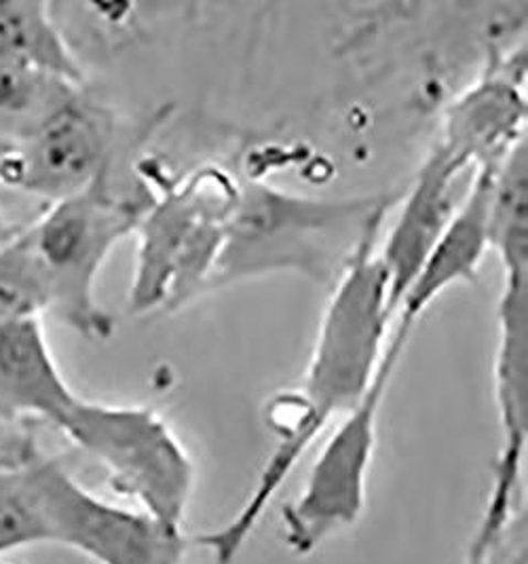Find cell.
I'll list each match as a JSON object with an SVG mask.
<instances>
[{
    "instance_id": "13",
    "label": "cell",
    "mask_w": 528,
    "mask_h": 564,
    "mask_svg": "<svg viewBox=\"0 0 528 564\" xmlns=\"http://www.w3.org/2000/svg\"><path fill=\"white\" fill-rule=\"evenodd\" d=\"M495 165L474 172L453 220L406 290L394 319L414 328L425 311L454 283L472 282L476 278L479 262L488 252V197Z\"/></svg>"
},
{
    "instance_id": "5",
    "label": "cell",
    "mask_w": 528,
    "mask_h": 564,
    "mask_svg": "<svg viewBox=\"0 0 528 564\" xmlns=\"http://www.w3.org/2000/svg\"><path fill=\"white\" fill-rule=\"evenodd\" d=\"M57 430L100 463L112 490L182 533L197 467L159 412L80 398Z\"/></svg>"
},
{
    "instance_id": "20",
    "label": "cell",
    "mask_w": 528,
    "mask_h": 564,
    "mask_svg": "<svg viewBox=\"0 0 528 564\" xmlns=\"http://www.w3.org/2000/svg\"><path fill=\"white\" fill-rule=\"evenodd\" d=\"M2 149H4V142H0V153H2ZM0 191H2V184H0ZM4 232L7 231H2V229H0V237H2Z\"/></svg>"
},
{
    "instance_id": "2",
    "label": "cell",
    "mask_w": 528,
    "mask_h": 564,
    "mask_svg": "<svg viewBox=\"0 0 528 564\" xmlns=\"http://www.w3.org/2000/svg\"><path fill=\"white\" fill-rule=\"evenodd\" d=\"M389 197L311 199L241 182L209 292L269 273L334 285L366 239L382 231Z\"/></svg>"
},
{
    "instance_id": "16",
    "label": "cell",
    "mask_w": 528,
    "mask_h": 564,
    "mask_svg": "<svg viewBox=\"0 0 528 564\" xmlns=\"http://www.w3.org/2000/svg\"><path fill=\"white\" fill-rule=\"evenodd\" d=\"M36 455L32 444H24L13 463L0 467V556L51 543Z\"/></svg>"
},
{
    "instance_id": "1",
    "label": "cell",
    "mask_w": 528,
    "mask_h": 564,
    "mask_svg": "<svg viewBox=\"0 0 528 564\" xmlns=\"http://www.w3.org/2000/svg\"><path fill=\"white\" fill-rule=\"evenodd\" d=\"M373 235L330 288L326 311L301 387L276 395L265 411L277 444L239 508L248 522L262 520L279 488L327 427L364 398L377 375L394 313L389 280Z\"/></svg>"
},
{
    "instance_id": "3",
    "label": "cell",
    "mask_w": 528,
    "mask_h": 564,
    "mask_svg": "<svg viewBox=\"0 0 528 564\" xmlns=\"http://www.w3.org/2000/svg\"><path fill=\"white\" fill-rule=\"evenodd\" d=\"M136 167L152 186L133 232L138 258L127 301L131 313L142 315L180 308L209 292L241 182L218 165L182 180L165 178L149 161Z\"/></svg>"
},
{
    "instance_id": "17",
    "label": "cell",
    "mask_w": 528,
    "mask_h": 564,
    "mask_svg": "<svg viewBox=\"0 0 528 564\" xmlns=\"http://www.w3.org/2000/svg\"><path fill=\"white\" fill-rule=\"evenodd\" d=\"M83 87L0 62V142H18Z\"/></svg>"
},
{
    "instance_id": "7",
    "label": "cell",
    "mask_w": 528,
    "mask_h": 564,
    "mask_svg": "<svg viewBox=\"0 0 528 564\" xmlns=\"http://www.w3.org/2000/svg\"><path fill=\"white\" fill-rule=\"evenodd\" d=\"M115 154V112L80 89L24 140L4 142L0 184L51 206L110 178Z\"/></svg>"
},
{
    "instance_id": "14",
    "label": "cell",
    "mask_w": 528,
    "mask_h": 564,
    "mask_svg": "<svg viewBox=\"0 0 528 564\" xmlns=\"http://www.w3.org/2000/svg\"><path fill=\"white\" fill-rule=\"evenodd\" d=\"M51 11L50 2L0 0V62L83 87V64Z\"/></svg>"
},
{
    "instance_id": "12",
    "label": "cell",
    "mask_w": 528,
    "mask_h": 564,
    "mask_svg": "<svg viewBox=\"0 0 528 564\" xmlns=\"http://www.w3.org/2000/svg\"><path fill=\"white\" fill-rule=\"evenodd\" d=\"M78 400L51 351L43 319L0 326V421L60 427Z\"/></svg>"
},
{
    "instance_id": "4",
    "label": "cell",
    "mask_w": 528,
    "mask_h": 564,
    "mask_svg": "<svg viewBox=\"0 0 528 564\" xmlns=\"http://www.w3.org/2000/svg\"><path fill=\"white\" fill-rule=\"evenodd\" d=\"M136 172L140 178L129 191H115L112 178L104 180L51 204L24 227L47 285V313L87 340H106L115 333V319L101 307L96 290L101 267L136 232L151 204V182L138 167Z\"/></svg>"
},
{
    "instance_id": "10",
    "label": "cell",
    "mask_w": 528,
    "mask_h": 564,
    "mask_svg": "<svg viewBox=\"0 0 528 564\" xmlns=\"http://www.w3.org/2000/svg\"><path fill=\"white\" fill-rule=\"evenodd\" d=\"M495 404L502 427V451L493 469L488 501H520L528 440V275H504L497 305Z\"/></svg>"
},
{
    "instance_id": "18",
    "label": "cell",
    "mask_w": 528,
    "mask_h": 564,
    "mask_svg": "<svg viewBox=\"0 0 528 564\" xmlns=\"http://www.w3.org/2000/svg\"><path fill=\"white\" fill-rule=\"evenodd\" d=\"M50 308L47 285L30 250L24 227L0 237V326L43 317Z\"/></svg>"
},
{
    "instance_id": "8",
    "label": "cell",
    "mask_w": 528,
    "mask_h": 564,
    "mask_svg": "<svg viewBox=\"0 0 528 564\" xmlns=\"http://www.w3.org/2000/svg\"><path fill=\"white\" fill-rule=\"evenodd\" d=\"M50 518L51 543L66 545L98 564H184L182 533L138 508L106 501L83 487L57 459L36 455Z\"/></svg>"
},
{
    "instance_id": "6",
    "label": "cell",
    "mask_w": 528,
    "mask_h": 564,
    "mask_svg": "<svg viewBox=\"0 0 528 564\" xmlns=\"http://www.w3.org/2000/svg\"><path fill=\"white\" fill-rule=\"evenodd\" d=\"M412 330L400 322L391 324L375 379L352 411L336 421L304 478L301 495L283 508L281 538L297 556L313 554L364 516L377 451L378 416Z\"/></svg>"
},
{
    "instance_id": "9",
    "label": "cell",
    "mask_w": 528,
    "mask_h": 564,
    "mask_svg": "<svg viewBox=\"0 0 528 564\" xmlns=\"http://www.w3.org/2000/svg\"><path fill=\"white\" fill-rule=\"evenodd\" d=\"M527 138V53L525 47L491 53L486 70L446 106L440 140L463 172L495 165Z\"/></svg>"
},
{
    "instance_id": "11",
    "label": "cell",
    "mask_w": 528,
    "mask_h": 564,
    "mask_svg": "<svg viewBox=\"0 0 528 564\" xmlns=\"http://www.w3.org/2000/svg\"><path fill=\"white\" fill-rule=\"evenodd\" d=\"M463 174L453 159L433 144L403 195L400 214L385 243L377 248L378 260L389 280V307L394 317L421 264L453 220L465 195H456V184Z\"/></svg>"
},
{
    "instance_id": "15",
    "label": "cell",
    "mask_w": 528,
    "mask_h": 564,
    "mask_svg": "<svg viewBox=\"0 0 528 564\" xmlns=\"http://www.w3.org/2000/svg\"><path fill=\"white\" fill-rule=\"evenodd\" d=\"M488 250L502 260L504 275H528L527 138L493 170L488 197Z\"/></svg>"
},
{
    "instance_id": "19",
    "label": "cell",
    "mask_w": 528,
    "mask_h": 564,
    "mask_svg": "<svg viewBox=\"0 0 528 564\" xmlns=\"http://www.w3.org/2000/svg\"><path fill=\"white\" fill-rule=\"evenodd\" d=\"M499 564H528L527 539L518 541V543L505 554L504 561Z\"/></svg>"
}]
</instances>
